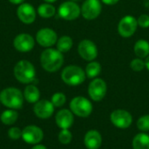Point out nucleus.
Instances as JSON below:
<instances>
[{
    "label": "nucleus",
    "mask_w": 149,
    "mask_h": 149,
    "mask_svg": "<svg viewBox=\"0 0 149 149\" xmlns=\"http://www.w3.org/2000/svg\"><path fill=\"white\" fill-rule=\"evenodd\" d=\"M40 63L44 70L46 72H55L58 71L64 64L63 53L53 48L45 49L41 53Z\"/></svg>",
    "instance_id": "1"
},
{
    "label": "nucleus",
    "mask_w": 149,
    "mask_h": 149,
    "mask_svg": "<svg viewBox=\"0 0 149 149\" xmlns=\"http://www.w3.org/2000/svg\"><path fill=\"white\" fill-rule=\"evenodd\" d=\"M103 3L107 4V5H114L116 4L120 0H100Z\"/></svg>",
    "instance_id": "32"
},
{
    "label": "nucleus",
    "mask_w": 149,
    "mask_h": 149,
    "mask_svg": "<svg viewBox=\"0 0 149 149\" xmlns=\"http://www.w3.org/2000/svg\"><path fill=\"white\" fill-rule=\"evenodd\" d=\"M44 133L42 129L37 126H27L22 130V139L24 142L31 145H37L42 141Z\"/></svg>",
    "instance_id": "12"
},
{
    "label": "nucleus",
    "mask_w": 149,
    "mask_h": 149,
    "mask_svg": "<svg viewBox=\"0 0 149 149\" xmlns=\"http://www.w3.org/2000/svg\"><path fill=\"white\" fill-rule=\"evenodd\" d=\"M13 72L17 80L23 84L31 83L36 76L35 67L28 60L18 61L14 67Z\"/></svg>",
    "instance_id": "3"
},
{
    "label": "nucleus",
    "mask_w": 149,
    "mask_h": 149,
    "mask_svg": "<svg viewBox=\"0 0 149 149\" xmlns=\"http://www.w3.org/2000/svg\"><path fill=\"white\" fill-rule=\"evenodd\" d=\"M8 136L11 140H18L22 138V130H20L18 127H10L8 131Z\"/></svg>",
    "instance_id": "31"
},
{
    "label": "nucleus",
    "mask_w": 149,
    "mask_h": 149,
    "mask_svg": "<svg viewBox=\"0 0 149 149\" xmlns=\"http://www.w3.org/2000/svg\"><path fill=\"white\" fill-rule=\"evenodd\" d=\"M86 78L85 70L78 65H68L61 72V79L68 86H76L81 85Z\"/></svg>",
    "instance_id": "4"
},
{
    "label": "nucleus",
    "mask_w": 149,
    "mask_h": 149,
    "mask_svg": "<svg viewBox=\"0 0 149 149\" xmlns=\"http://www.w3.org/2000/svg\"><path fill=\"white\" fill-rule=\"evenodd\" d=\"M70 109L74 115L86 118L93 112V104L88 99L83 96H77L71 100Z\"/></svg>",
    "instance_id": "5"
},
{
    "label": "nucleus",
    "mask_w": 149,
    "mask_h": 149,
    "mask_svg": "<svg viewBox=\"0 0 149 149\" xmlns=\"http://www.w3.org/2000/svg\"><path fill=\"white\" fill-rule=\"evenodd\" d=\"M58 16L67 21L77 19L81 14L80 7L74 1H66L62 3L58 7Z\"/></svg>",
    "instance_id": "9"
},
{
    "label": "nucleus",
    "mask_w": 149,
    "mask_h": 149,
    "mask_svg": "<svg viewBox=\"0 0 149 149\" xmlns=\"http://www.w3.org/2000/svg\"><path fill=\"white\" fill-rule=\"evenodd\" d=\"M54 106L52 101L47 100H41L35 103L33 111L37 117L40 119H48L52 117L54 113Z\"/></svg>",
    "instance_id": "16"
},
{
    "label": "nucleus",
    "mask_w": 149,
    "mask_h": 149,
    "mask_svg": "<svg viewBox=\"0 0 149 149\" xmlns=\"http://www.w3.org/2000/svg\"><path fill=\"white\" fill-rule=\"evenodd\" d=\"M17 15L19 20L25 24H32L36 19V11L34 7L27 3H23L18 6Z\"/></svg>",
    "instance_id": "15"
},
{
    "label": "nucleus",
    "mask_w": 149,
    "mask_h": 149,
    "mask_svg": "<svg viewBox=\"0 0 149 149\" xmlns=\"http://www.w3.org/2000/svg\"><path fill=\"white\" fill-rule=\"evenodd\" d=\"M24 98L29 103H36L39 100L40 92L38 88L34 85H29L24 88Z\"/></svg>",
    "instance_id": "20"
},
{
    "label": "nucleus",
    "mask_w": 149,
    "mask_h": 149,
    "mask_svg": "<svg viewBox=\"0 0 149 149\" xmlns=\"http://www.w3.org/2000/svg\"><path fill=\"white\" fill-rule=\"evenodd\" d=\"M11 3L13 4H21L23 3L25 0H9Z\"/></svg>",
    "instance_id": "33"
},
{
    "label": "nucleus",
    "mask_w": 149,
    "mask_h": 149,
    "mask_svg": "<svg viewBox=\"0 0 149 149\" xmlns=\"http://www.w3.org/2000/svg\"><path fill=\"white\" fill-rule=\"evenodd\" d=\"M81 15L86 20L96 19L102 11V4L100 0H86L81 7Z\"/></svg>",
    "instance_id": "7"
},
{
    "label": "nucleus",
    "mask_w": 149,
    "mask_h": 149,
    "mask_svg": "<svg viewBox=\"0 0 149 149\" xmlns=\"http://www.w3.org/2000/svg\"><path fill=\"white\" fill-rule=\"evenodd\" d=\"M73 45V41L72 38L69 36H62L61 38H59L57 41V50L59 51L62 53L65 52H68Z\"/></svg>",
    "instance_id": "23"
},
{
    "label": "nucleus",
    "mask_w": 149,
    "mask_h": 149,
    "mask_svg": "<svg viewBox=\"0 0 149 149\" xmlns=\"http://www.w3.org/2000/svg\"><path fill=\"white\" fill-rule=\"evenodd\" d=\"M71 1H78V0H71Z\"/></svg>",
    "instance_id": "37"
},
{
    "label": "nucleus",
    "mask_w": 149,
    "mask_h": 149,
    "mask_svg": "<svg viewBox=\"0 0 149 149\" xmlns=\"http://www.w3.org/2000/svg\"><path fill=\"white\" fill-rule=\"evenodd\" d=\"M45 2H46V3H55L57 0H44Z\"/></svg>",
    "instance_id": "36"
},
{
    "label": "nucleus",
    "mask_w": 149,
    "mask_h": 149,
    "mask_svg": "<svg viewBox=\"0 0 149 149\" xmlns=\"http://www.w3.org/2000/svg\"><path fill=\"white\" fill-rule=\"evenodd\" d=\"M110 120L113 126L120 129L128 128L133 123L132 114L123 109H116L112 112Z\"/></svg>",
    "instance_id": "11"
},
{
    "label": "nucleus",
    "mask_w": 149,
    "mask_h": 149,
    "mask_svg": "<svg viewBox=\"0 0 149 149\" xmlns=\"http://www.w3.org/2000/svg\"><path fill=\"white\" fill-rule=\"evenodd\" d=\"M34 38L27 33H21L16 36L13 40V46L20 52H28L34 47Z\"/></svg>",
    "instance_id": "14"
},
{
    "label": "nucleus",
    "mask_w": 149,
    "mask_h": 149,
    "mask_svg": "<svg viewBox=\"0 0 149 149\" xmlns=\"http://www.w3.org/2000/svg\"><path fill=\"white\" fill-rule=\"evenodd\" d=\"M24 94L15 87H8L1 91L0 101L3 106L13 110L21 109L24 104Z\"/></svg>",
    "instance_id": "2"
},
{
    "label": "nucleus",
    "mask_w": 149,
    "mask_h": 149,
    "mask_svg": "<svg viewBox=\"0 0 149 149\" xmlns=\"http://www.w3.org/2000/svg\"><path fill=\"white\" fill-rule=\"evenodd\" d=\"M52 103L55 107H61L66 101V97L63 93H56L52 97Z\"/></svg>",
    "instance_id": "26"
},
{
    "label": "nucleus",
    "mask_w": 149,
    "mask_h": 149,
    "mask_svg": "<svg viewBox=\"0 0 149 149\" xmlns=\"http://www.w3.org/2000/svg\"><path fill=\"white\" fill-rule=\"evenodd\" d=\"M72 140V134L68 129H61L58 134V141L63 145H67L71 143Z\"/></svg>",
    "instance_id": "27"
},
{
    "label": "nucleus",
    "mask_w": 149,
    "mask_h": 149,
    "mask_svg": "<svg viewBox=\"0 0 149 149\" xmlns=\"http://www.w3.org/2000/svg\"><path fill=\"white\" fill-rule=\"evenodd\" d=\"M31 149H47L46 148V147L45 146H44V145H41V144H37V145H35L33 148Z\"/></svg>",
    "instance_id": "34"
},
{
    "label": "nucleus",
    "mask_w": 149,
    "mask_h": 149,
    "mask_svg": "<svg viewBox=\"0 0 149 149\" xmlns=\"http://www.w3.org/2000/svg\"><path fill=\"white\" fill-rule=\"evenodd\" d=\"M36 41L43 47H52L58 41L57 33L50 28H42L36 34Z\"/></svg>",
    "instance_id": "13"
},
{
    "label": "nucleus",
    "mask_w": 149,
    "mask_h": 149,
    "mask_svg": "<svg viewBox=\"0 0 149 149\" xmlns=\"http://www.w3.org/2000/svg\"><path fill=\"white\" fill-rule=\"evenodd\" d=\"M137 23H138V26L143 28V29H147L149 27V15L148 14H141L139 16V17L137 18Z\"/></svg>",
    "instance_id": "30"
},
{
    "label": "nucleus",
    "mask_w": 149,
    "mask_h": 149,
    "mask_svg": "<svg viewBox=\"0 0 149 149\" xmlns=\"http://www.w3.org/2000/svg\"><path fill=\"white\" fill-rule=\"evenodd\" d=\"M145 65H146L147 70L149 72V55L145 58Z\"/></svg>",
    "instance_id": "35"
},
{
    "label": "nucleus",
    "mask_w": 149,
    "mask_h": 149,
    "mask_svg": "<svg viewBox=\"0 0 149 149\" xmlns=\"http://www.w3.org/2000/svg\"><path fill=\"white\" fill-rule=\"evenodd\" d=\"M133 149H149V135L145 133L136 134L132 142Z\"/></svg>",
    "instance_id": "21"
},
{
    "label": "nucleus",
    "mask_w": 149,
    "mask_h": 149,
    "mask_svg": "<svg viewBox=\"0 0 149 149\" xmlns=\"http://www.w3.org/2000/svg\"><path fill=\"white\" fill-rule=\"evenodd\" d=\"M84 144L87 149H99L102 145V136L97 130H89L84 137Z\"/></svg>",
    "instance_id": "18"
},
{
    "label": "nucleus",
    "mask_w": 149,
    "mask_h": 149,
    "mask_svg": "<svg viewBox=\"0 0 149 149\" xmlns=\"http://www.w3.org/2000/svg\"><path fill=\"white\" fill-rule=\"evenodd\" d=\"M101 65L97 62V61H91L89 62L86 66V69H85V72H86V77L89 78V79H95L97 78L100 72H101Z\"/></svg>",
    "instance_id": "22"
},
{
    "label": "nucleus",
    "mask_w": 149,
    "mask_h": 149,
    "mask_svg": "<svg viewBox=\"0 0 149 149\" xmlns=\"http://www.w3.org/2000/svg\"><path fill=\"white\" fill-rule=\"evenodd\" d=\"M134 52L140 58H146L149 55V42L146 39H139L134 45Z\"/></svg>",
    "instance_id": "19"
},
{
    "label": "nucleus",
    "mask_w": 149,
    "mask_h": 149,
    "mask_svg": "<svg viewBox=\"0 0 149 149\" xmlns=\"http://www.w3.org/2000/svg\"><path fill=\"white\" fill-rule=\"evenodd\" d=\"M79 55L86 61H93L99 54L96 44L90 39H83L78 45Z\"/></svg>",
    "instance_id": "10"
},
{
    "label": "nucleus",
    "mask_w": 149,
    "mask_h": 149,
    "mask_svg": "<svg viewBox=\"0 0 149 149\" xmlns=\"http://www.w3.org/2000/svg\"><path fill=\"white\" fill-rule=\"evenodd\" d=\"M137 19L131 15L123 17L118 24V32L120 37L128 38H131L137 31Z\"/></svg>",
    "instance_id": "6"
},
{
    "label": "nucleus",
    "mask_w": 149,
    "mask_h": 149,
    "mask_svg": "<svg viewBox=\"0 0 149 149\" xmlns=\"http://www.w3.org/2000/svg\"><path fill=\"white\" fill-rule=\"evenodd\" d=\"M38 13L40 17H42L44 18H49L55 15L56 9L51 3H42L38 6Z\"/></svg>",
    "instance_id": "25"
},
{
    "label": "nucleus",
    "mask_w": 149,
    "mask_h": 149,
    "mask_svg": "<svg viewBox=\"0 0 149 149\" xmlns=\"http://www.w3.org/2000/svg\"><path fill=\"white\" fill-rule=\"evenodd\" d=\"M107 92V86L104 79L100 78L93 79L88 86V94L96 102L102 100Z\"/></svg>",
    "instance_id": "8"
},
{
    "label": "nucleus",
    "mask_w": 149,
    "mask_h": 149,
    "mask_svg": "<svg viewBox=\"0 0 149 149\" xmlns=\"http://www.w3.org/2000/svg\"><path fill=\"white\" fill-rule=\"evenodd\" d=\"M130 67L134 72H141L146 68L145 61L140 58H134L130 63Z\"/></svg>",
    "instance_id": "29"
},
{
    "label": "nucleus",
    "mask_w": 149,
    "mask_h": 149,
    "mask_svg": "<svg viewBox=\"0 0 149 149\" xmlns=\"http://www.w3.org/2000/svg\"><path fill=\"white\" fill-rule=\"evenodd\" d=\"M137 127L141 132L149 131V114H145L137 120Z\"/></svg>",
    "instance_id": "28"
},
{
    "label": "nucleus",
    "mask_w": 149,
    "mask_h": 149,
    "mask_svg": "<svg viewBox=\"0 0 149 149\" xmlns=\"http://www.w3.org/2000/svg\"><path fill=\"white\" fill-rule=\"evenodd\" d=\"M17 118H18V113L13 109L5 110L4 112L2 113V114L0 116V120L2 121V123L4 125H7V126L13 125L17 121Z\"/></svg>",
    "instance_id": "24"
},
{
    "label": "nucleus",
    "mask_w": 149,
    "mask_h": 149,
    "mask_svg": "<svg viewBox=\"0 0 149 149\" xmlns=\"http://www.w3.org/2000/svg\"><path fill=\"white\" fill-rule=\"evenodd\" d=\"M55 121L57 126L61 129H68L70 128L74 121L73 113L71 110L68 109H61L59 110L56 116H55Z\"/></svg>",
    "instance_id": "17"
}]
</instances>
